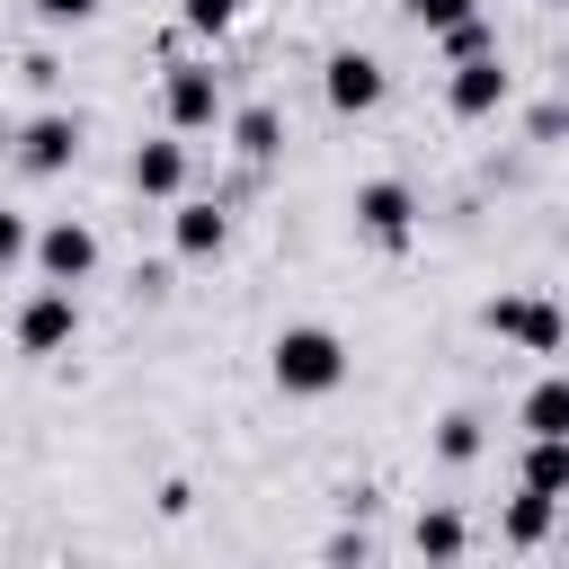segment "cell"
<instances>
[{"label":"cell","mask_w":569,"mask_h":569,"mask_svg":"<svg viewBox=\"0 0 569 569\" xmlns=\"http://www.w3.org/2000/svg\"><path fill=\"white\" fill-rule=\"evenodd\" d=\"M347 373H356V356H347V338L320 329V320H284V329L267 338V382H276L284 400H329V391H347Z\"/></svg>","instance_id":"cell-1"},{"label":"cell","mask_w":569,"mask_h":569,"mask_svg":"<svg viewBox=\"0 0 569 569\" xmlns=\"http://www.w3.org/2000/svg\"><path fill=\"white\" fill-rule=\"evenodd\" d=\"M489 338H507L516 356H560L569 347V302H551V293H533V284H516V293H489Z\"/></svg>","instance_id":"cell-2"},{"label":"cell","mask_w":569,"mask_h":569,"mask_svg":"<svg viewBox=\"0 0 569 569\" xmlns=\"http://www.w3.org/2000/svg\"><path fill=\"white\" fill-rule=\"evenodd\" d=\"M347 213H356V240L382 249V258H400V249L418 240V187H409V178H365Z\"/></svg>","instance_id":"cell-3"},{"label":"cell","mask_w":569,"mask_h":569,"mask_svg":"<svg viewBox=\"0 0 569 569\" xmlns=\"http://www.w3.org/2000/svg\"><path fill=\"white\" fill-rule=\"evenodd\" d=\"M9 338H18V356H71V338H80V293H71V284H36V293L9 311Z\"/></svg>","instance_id":"cell-4"},{"label":"cell","mask_w":569,"mask_h":569,"mask_svg":"<svg viewBox=\"0 0 569 569\" xmlns=\"http://www.w3.org/2000/svg\"><path fill=\"white\" fill-rule=\"evenodd\" d=\"M507 98H516V71H507V53L445 62V116H453V124H480V116H498Z\"/></svg>","instance_id":"cell-5"},{"label":"cell","mask_w":569,"mask_h":569,"mask_svg":"<svg viewBox=\"0 0 569 569\" xmlns=\"http://www.w3.org/2000/svg\"><path fill=\"white\" fill-rule=\"evenodd\" d=\"M160 116H169V133H213L222 124V71L213 62H169L160 71Z\"/></svg>","instance_id":"cell-6"},{"label":"cell","mask_w":569,"mask_h":569,"mask_svg":"<svg viewBox=\"0 0 569 569\" xmlns=\"http://www.w3.org/2000/svg\"><path fill=\"white\" fill-rule=\"evenodd\" d=\"M320 98H329V116H373V107L391 98V71H382L365 44H338V53L320 62Z\"/></svg>","instance_id":"cell-7"},{"label":"cell","mask_w":569,"mask_h":569,"mask_svg":"<svg viewBox=\"0 0 569 569\" xmlns=\"http://www.w3.org/2000/svg\"><path fill=\"white\" fill-rule=\"evenodd\" d=\"M27 258H36L44 284H89V276H98V231H89L80 213H53V222L27 240Z\"/></svg>","instance_id":"cell-8"},{"label":"cell","mask_w":569,"mask_h":569,"mask_svg":"<svg viewBox=\"0 0 569 569\" xmlns=\"http://www.w3.org/2000/svg\"><path fill=\"white\" fill-rule=\"evenodd\" d=\"M9 160H18L27 178H62V169L80 160V116H62V107L27 116V124H18V142H9Z\"/></svg>","instance_id":"cell-9"},{"label":"cell","mask_w":569,"mask_h":569,"mask_svg":"<svg viewBox=\"0 0 569 569\" xmlns=\"http://www.w3.org/2000/svg\"><path fill=\"white\" fill-rule=\"evenodd\" d=\"M169 249H178L187 267L222 258V249H231V213H222V196H178V204H169Z\"/></svg>","instance_id":"cell-10"},{"label":"cell","mask_w":569,"mask_h":569,"mask_svg":"<svg viewBox=\"0 0 569 569\" xmlns=\"http://www.w3.org/2000/svg\"><path fill=\"white\" fill-rule=\"evenodd\" d=\"M187 169H196V160H187V133H151V142H133V169H124V178H133V196H151V204H178V196H187Z\"/></svg>","instance_id":"cell-11"},{"label":"cell","mask_w":569,"mask_h":569,"mask_svg":"<svg viewBox=\"0 0 569 569\" xmlns=\"http://www.w3.org/2000/svg\"><path fill=\"white\" fill-rule=\"evenodd\" d=\"M222 142H231L249 169H267V160H284V116H276L267 98H249V107H222Z\"/></svg>","instance_id":"cell-12"},{"label":"cell","mask_w":569,"mask_h":569,"mask_svg":"<svg viewBox=\"0 0 569 569\" xmlns=\"http://www.w3.org/2000/svg\"><path fill=\"white\" fill-rule=\"evenodd\" d=\"M516 427H525V436H569V365H551V373H533V382H525Z\"/></svg>","instance_id":"cell-13"},{"label":"cell","mask_w":569,"mask_h":569,"mask_svg":"<svg viewBox=\"0 0 569 569\" xmlns=\"http://www.w3.org/2000/svg\"><path fill=\"white\" fill-rule=\"evenodd\" d=\"M551 533H560V498L516 489V498H507V516H498V542H507V551H542Z\"/></svg>","instance_id":"cell-14"},{"label":"cell","mask_w":569,"mask_h":569,"mask_svg":"<svg viewBox=\"0 0 569 569\" xmlns=\"http://www.w3.org/2000/svg\"><path fill=\"white\" fill-rule=\"evenodd\" d=\"M516 489H533V498H569V436H525V453H516Z\"/></svg>","instance_id":"cell-15"},{"label":"cell","mask_w":569,"mask_h":569,"mask_svg":"<svg viewBox=\"0 0 569 569\" xmlns=\"http://www.w3.org/2000/svg\"><path fill=\"white\" fill-rule=\"evenodd\" d=\"M427 445H436V462H445V471H471V462L489 453V418H480V409H445Z\"/></svg>","instance_id":"cell-16"},{"label":"cell","mask_w":569,"mask_h":569,"mask_svg":"<svg viewBox=\"0 0 569 569\" xmlns=\"http://www.w3.org/2000/svg\"><path fill=\"white\" fill-rule=\"evenodd\" d=\"M409 542H418V551H427V560H462V551H471V525H462V516H453V507H427V516H418V533H409Z\"/></svg>","instance_id":"cell-17"},{"label":"cell","mask_w":569,"mask_h":569,"mask_svg":"<svg viewBox=\"0 0 569 569\" xmlns=\"http://www.w3.org/2000/svg\"><path fill=\"white\" fill-rule=\"evenodd\" d=\"M436 53L445 62H471V53H498V27L471 9V18H453V27H436Z\"/></svg>","instance_id":"cell-18"},{"label":"cell","mask_w":569,"mask_h":569,"mask_svg":"<svg viewBox=\"0 0 569 569\" xmlns=\"http://www.w3.org/2000/svg\"><path fill=\"white\" fill-rule=\"evenodd\" d=\"M231 18H240V0H178V27L187 36H222Z\"/></svg>","instance_id":"cell-19"},{"label":"cell","mask_w":569,"mask_h":569,"mask_svg":"<svg viewBox=\"0 0 569 569\" xmlns=\"http://www.w3.org/2000/svg\"><path fill=\"white\" fill-rule=\"evenodd\" d=\"M27 240H36V222H27L18 204H0V276H9L18 258H27Z\"/></svg>","instance_id":"cell-20"},{"label":"cell","mask_w":569,"mask_h":569,"mask_svg":"<svg viewBox=\"0 0 569 569\" xmlns=\"http://www.w3.org/2000/svg\"><path fill=\"white\" fill-rule=\"evenodd\" d=\"M480 0H409V27L418 36H436V27H453V18H471Z\"/></svg>","instance_id":"cell-21"},{"label":"cell","mask_w":569,"mask_h":569,"mask_svg":"<svg viewBox=\"0 0 569 569\" xmlns=\"http://www.w3.org/2000/svg\"><path fill=\"white\" fill-rule=\"evenodd\" d=\"M36 18H44V27H89L98 0H36Z\"/></svg>","instance_id":"cell-22"},{"label":"cell","mask_w":569,"mask_h":569,"mask_svg":"<svg viewBox=\"0 0 569 569\" xmlns=\"http://www.w3.org/2000/svg\"><path fill=\"white\" fill-rule=\"evenodd\" d=\"M18 80H27V89H62V62H53V53H27Z\"/></svg>","instance_id":"cell-23"},{"label":"cell","mask_w":569,"mask_h":569,"mask_svg":"<svg viewBox=\"0 0 569 569\" xmlns=\"http://www.w3.org/2000/svg\"><path fill=\"white\" fill-rule=\"evenodd\" d=\"M569 133V98H551V107H533V142H560Z\"/></svg>","instance_id":"cell-24"},{"label":"cell","mask_w":569,"mask_h":569,"mask_svg":"<svg viewBox=\"0 0 569 569\" xmlns=\"http://www.w3.org/2000/svg\"><path fill=\"white\" fill-rule=\"evenodd\" d=\"M320 551H329V560H373V542H365V533H329Z\"/></svg>","instance_id":"cell-25"},{"label":"cell","mask_w":569,"mask_h":569,"mask_svg":"<svg viewBox=\"0 0 569 569\" xmlns=\"http://www.w3.org/2000/svg\"><path fill=\"white\" fill-rule=\"evenodd\" d=\"M560 98H569V53H560Z\"/></svg>","instance_id":"cell-26"},{"label":"cell","mask_w":569,"mask_h":569,"mask_svg":"<svg viewBox=\"0 0 569 569\" xmlns=\"http://www.w3.org/2000/svg\"><path fill=\"white\" fill-rule=\"evenodd\" d=\"M560 533H569V498H560Z\"/></svg>","instance_id":"cell-27"}]
</instances>
